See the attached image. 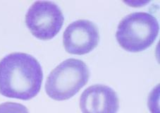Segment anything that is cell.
<instances>
[{"mask_svg": "<svg viewBox=\"0 0 160 113\" xmlns=\"http://www.w3.org/2000/svg\"><path fill=\"white\" fill-rule=\"evenodd\" d=\"M42 69L33 56L13 52L0 61V94L7 98L29 100L41 89Z\"/></svg>", "mask_w": 160, "mask_h": 113, "instance_id": "1", "label": "cell"}, {"mask_svg": "<svg viewBox=\"0 0 160 113\" xmlns=\"http://www.w3.org/2000/svg\"><path fill=\"white\" fill-rule=\"evenodd\" d=\"M159 31L158 21L153 15L148 12H134L120 21L116 38L126 51L139 52L152 45Z\"/></svg>", "mask_w": 160, "mask_h": 113, "instance_id": "2", "label": "cell"}, {"mask_svg": "<svg viewBox=\"0 0 160 113\" xmlns=\"http://www.w3.org/2000/svg\"><path fill=\"white\" fill-rule=\"evenodd\" d=\"M89 78V69L84 62L78 59H67L49 74L45 91L54 100H68L86 85Z\"/></svg>", "mask_w": 160, "mask_h": 113, "instance_id": "3", "label": "cell"}, {"mask_svg": "<svg viewBox=\"0 0 160 113\" xmlns=\"http://www.w3.org/2000/svg\"><path fill=\"white\" fill-rule=\"evenodd\" d=\"M64 17L57 4L50 1H37L26 14V24L35 37L40 40L52 39L63 26Z\"/></svg>", "mask_w": 160, "mask_h": 113, "instance_id": "4", "label": "cell"}, {"mask_svg": "<svg viewBox=\"0 0 160 113\" xmlns=\"http://www.w3.org/2000/svg\"><path fill=\"white\" fill-rule=\"evenodd\" d=\"M100 42V32L94 22L81 19L68 25L63 32V44L66 51L82 55L92 51Z\"/></svg>", "mask_w": 160, "mask_h": 113, "instance_id": "5", "label": "cell"}, {"mask_svg": "<svg viewBox=\"0 0 160 113\" xmlns=\"http://www.w3.org/2000/svg\"><path fill=\"white\" fill-rule=\"evenodd\" d=\"M82 113H117L119 100L114 89L103 84L92 85L80 98Z\"/></svg>", "mask_w": 160, "mask_h": 113, "instance_id": "6", "label": "cell"}, {"mask_svg": "<svg viewBox=\"0 0 160 113\" xmlns=\"http://www.w3.org/2000/svg\"><path fill=\"white\" fill-rule=\"evenodd\" d=\"M0 113H29L23 105L12 102L0 104Z\"/></svg>", "mask_w": 160, "mask_h": 113, "instance_id": "7", "label": "cell"}]
</instances>
